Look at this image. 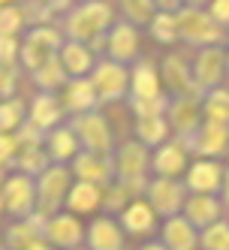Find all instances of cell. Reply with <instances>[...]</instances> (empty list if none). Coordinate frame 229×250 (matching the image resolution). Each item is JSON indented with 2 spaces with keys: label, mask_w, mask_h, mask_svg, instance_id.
<instances>
[{
  "label": "cell",
  "mask_w": 229,
  "mask_h": 250,
  "mask_svg": "<svg viewBox=\"0 0 229 250\" xmlns=\"http://www.w3.org/2000/svg\"><path fill=\"white\" fill-rule=\"evenodd\" d=\"M112 24H115V6L103 3V0H87V3H76L63 15L61 30H63V40L82 42L97 55V48H103Z\"/></svg>",
  "instance_id": "6da1fadb"
},
{
  "label": "cell",
  "mask_w": 229,
  "mask_h": 250,
  "mask_svg": "<svg viewBox=\"0 0 229 250\" xmlns=\"http://www.w3.org/2000/svg\"><path fill=\"white\" fill-rule=\"evenodd\" d=\"M175 21H178V40L190 48H223L229 42V33H223L205 6L196 3H181V9L175 12Z\"/></svg>",
  "instance_id": "7a4b0ae2"
},
{
  "label": "cell",
  "mask_w": 229,
  "mask_h": 250,
  "mask_svg": "<svg viewBox=\"0 0 229 250\" xmlns=\"http://www.w3.org/2000/svg\"><path fill=\"white\" fill-rule=\"evenodd\" d=\"M112 160H115V181L130 193V199H139L148 187V166H151L148 148H142L136 139H130L115 148Z\"/></svg>",
  "instance_id": "3957f363"
},
{
  "label": "cell",
  "mask_w": 229,
  "mask_h": 250,
  "mask_svg": "<svg viewBox=\"0 0 229 250\" xmlns=\"http://www.w3.org/2000/svg\"><path fill=\"white\" fill-rule=\"evenodd\" d=\"M37 181V214L40 217H55V214H61L63 208V199L69 187H73V172H69V166H55L51 163L42 175L33 178Z\"/></svg>",
  "instance_id": "277c9868"
},
{
  "label": "cell",
  "mask_w": 229,
  "mask_h": 250,
  "mask_svg": "<svg viewBox=\"0 0 229 250\" xmlns=\"http://www.w3.org/2000/svg\"><path fill=\"white\" fill-rule=\"evenodd\" d=\"M87 82H91L100 105L118 103L130 94V66H121L109 58H100L91 69V76H87Z\"/></svg>",
  "instance_id": "5b68a950"
},
{
  "label": "cell",
  "mask_w": 229,
  "mask_h": 250,
  "mask_svg": "<svg viewBox=\"0 0 229 250\" xmlns=\"http://www.w3.org/2000/svg\"><path fill=\"white\" fill-rule=\"evenodd\" d=\"M69 130H73V136H76L82 151L103 154V157H112L115 154V136H112L109 121L103 118V112L76 115L73 121H69Z\"/></svg>",
  "instance_id": "8992f818"
},
{
  "label": "cell",
  "mask_w": 229,
  "mask_h": 250,
  "mask_svg": "<svg viewBox=\"0 0 229 250\" xmlns=\"http://www.w3.org/2000/svg\"><path fill=\"white\" fill-rule=\"evenodd\" d=\"M229 76V58L223 48H199L193 55V63H190V79H193V87L205 97L208 91H217L223 87Z\"/></svg>",
  "instance_id": "52a82bcc"
},
{
  "label": "cell",
  "mask_w": 229,
  "mask_h": 250,
  "mask_svg": "<svg viewBox=\"0 0 229 250\" xmlns=\"http://www.w3.org/2000/svg\"><path fill=\"white\" fill-rule=\"evenodd\" d=\"M3 211L15 220H27L30 214H37V181L27 175H9L3 184Z\"/></svg>",
  "instance_id": "ba28073f"
},
{
  "label": "cell",
  "mask_w": 229,
  "mask_h": 250,
  "mask_svg": "<svg viewBox=\"0 0 229 250\" xmlns=\"http://www.w3.org/2000/svg\"><path fill=\"white\" fill-rule=\"evenodd\" d=\"M145 196H148V205L157 217H175L181 214L184 208V199H187V190L178 178H148V187H145Z\"/></svg>",
  "instance_id": "9c48e42d"
},
{
  "label": "cell",
  "mask_w": 229,
  "mask_h": 250,
  "mask_svg": "<svg viewBox=\"0 0 229 250\" xmlns=\"http://www.w3.org/2000/svg\"><path fill=\"white\" fill-rule=\"evenodd\" d=\"M187 154H196L199 160H217L229 151V130L220 124L202 121L196 133H190L187 139H178Z\"/></svg>",
  "instance_id": "30bf717a"
},
{
  "label": "cell",
  "mask_w": 229,
  "mask_h": 250,
  "mask_svg": "<svg viewBox=\"0 0 229 250\" xmlns=\"http://www.w3.org/2000/svg\"><path fill=\"white\" fill-rule=\"evenodd\" d=\"M69 172H73L76 181L94 184L100 190H105L109 184H115V160L103 157V154H91V151H79L69 163Z\"/></svg>",
  "instance_id": "8fae6325"
},
{
  "label": "cell",
  "mask_w": 229,
  "mask_h": 250,
  "mask_svg": "<svg viewBox=\"0 0 229 250\" xmlns=\"http://www.w3.org/2000/svg\"><path fill=\"white\" fill-rule=\"evenodd\" d=\"M42 238L51 250H79L82 241H84V226L79 217H73V214H55V217L45 220V229H42Z\"/></svg>",
  "instance_id": "7c38bea8"
},
{
  "label": "cell",
  "mask_w": 229,
  "mask_h": 250,
  "mask_svg": "<svg viewBox=\"0 0 229 250\" xmlns=\"http://www.w3.org/2000/svg\"><path fill=\"white\" fill-rule=\"evenodd\" d=\"M105 58L121 63V66H127V63H136L139 61V30L127 21H115L109 27V33H105Z\"/></svg>",
  "instance_id": "4fadbf2b"
},
{
  "label": "cell",
  "mask_w": 229,
  "mask_h": 250,
  "mask_svg": "<svg viewBox=\"0 0 229 250\" xmlns=\"http://www.w3.org/2000/svg\"><path fill=\"white\" fill-rule=\"evenodd\" d=\"M166 124H169V130H175V139H187L190 133H196L202 124V100L169 97Z\"/></svg>",
  "instance_id": "5bb4252c"
},
{
  "label": "cell",
  "mask_w": 229,
  "mask_h": 250,
  "mask_svg": "<svg viewBox=\"0 0 229 250\" xmlns=\"http://www.w3.org/2000/svg\"><path fill=\"white\" fill-rule=\"evenodd\" d=\"M160 73V82H166V91L169 97H193V100H202V94L193 87V79H190V63L184 55H178V51H172V55H166L163 66L157 69Z\"/></svg>",
  "instance_id": "9a60e30c"
},
{
  "label": "cell",
  "mask_w": 229,
  "mask_h": 250,
  "mask_svg": "<svg viewBox=\"0 0 229 250\" xmlns=\"http://www.w3.org/2000/svg\"><path fill=\"white\" fill-rule=\"evenodd\" d=\"M184 190L196 196H217L223 184V166L217 160H196L184 172Z\"/></svg>",
  "instance_id": "2e32d148"
},
{
  "label": "cell",
  "mask_w": 229,
  "mask_h": 250,
  "mask_svg": "<svg viewBox=\"0 0 229 250\" xmlns=\"http://www.w3.org/2000/svg\"><path fill=\"white\" fill-rule=\"evenodd\" d=\"M181 217L196 229H208V226H214L220 217H223V205L217 196H196V193H187V199H184V208H181Z\"/></svg>",
  "instance_id": "e0dca14e"
},
{
  "label": "cell",
  "mask_w": 229,
  "mask_h": 250,
  "mask_svg": "<svg viewBox=\"0 0 229 250\" xmlns=\"http://www.w3.org/2000/svg\"><path fill=\"white\" fill-rule=\"evenodd\" d=\"M154 178H178L187 172V151L178 139L166 142V145H160L154 154H151V166Z\"/></svg>",
  "instance_id": "ac0fdd59"
},
{
  "label": "cell",
  "mask_w": 229,
  "mask_h": 250,
  "mask_svg": "<svg viewBox=\"0 0 229 250\" xmlns=\"http://www.w3.org/2000/svg\"><path fill=\"white\" fill-rule=\"evenodd\" d=\"M84 250H124V229L118 226L115 217H97L84 229Z\"/></svg>",
  "instance_id": "d6986e66"
},
{
  "label": "cell",
  "mask_w": 229,
  "mask_h": 250,
  "mask_svg": "<svg viewBox=\"0 0 229 250\" xmlns=\"http://www.w3.org/2000/svg\"><path fill=\"white\" fill-rule=\"evenodd\" d=\"M42 151H45V157H48V163H55V166H69V163H73V157H76L82 148H79L73 130H69V124H61V127H55V130L45 133Z\"/></svg>",
  "instance_id": "ffe728a7"
},
{
  "label": "cell",
  "mask_w": 229,
  "mask_h": 250,
  "mask_svg": "<svg viewBox=\"0 0 229 250\" xmlns=\"http://www.w3.org/2000/svg\"><path fill=\"white\" fill-rule=\"evenodd\" d=\"M61 118H63V109H61V97L55 94H37L30 100L27 105V124L30 127H37L40 133H48V130H55L61 127Z\"/></svg>",
  "instance_id": "44dd1931"
},
{
  "label": "cell",
  "mask_w": 229,
  "mask_h": 250,
  "mask_svg": "<svg viewBox=\"0 0 229 250\" xmlns=\"http://www.w3.org/2000/svg\"><path fill=\"white\" fill-rule=\"evenodd\" d=\"M160 73H157L154 61L148 58H139L130 69V100H151V97H160L163 87H160Z\"/></svg>",
  "instance_id": "7402d4cb"
},
{
  "label": "cell",
  "mask_w": 229,
  "mask_h": 250,
  "mask_svg": "<svg viewBox=\"0 0 229 250\" xmlns=\"http://www.w3.org/2000/svg\"><path fill=\"white\" fill-rule=\"evenodd\" d=\"M61 109L69 115H87V112H100L97 94L87 79H69L63 84V97H61Z\"/></svg>",
  "instance_id": "603a6c76"
},
{
  "label": "cell",
  "mask_w": 229,
  "mask_h": 250,
  "mask_svg": "<svg viewBox=\"0 0 229 250\" xmlns=\"http://www.w3.org/2000/svg\"><path fill=\"white\" fill-rule=\"evenodd\" d=\"M42 229H45V217H40V214H30L27 220H12L3 235V244H6V250H27L33 244L45 241Z\"/></svg>",
  "instance_id": "cb8c5ba5"
},
{
  "label": "cell",
  "mask_w": 229,
  "mask_h": 250,
  "mask_svg": "<svg viewBox=\"0 0 229 250\" xmlns=\"http://www.w3.org/2000/svg\"><path fill=\"white\" fill-rule=\"evenodd\" d=\"M160 244L166 250H196L199 247V232L193 229L181 214H175V217L163 220V229H160Z\"/></svg>",
  "instance_id": "d4e9b609"
},
{
  "label": "cell",
  "mask_w": 229,
  "mask_h": 250,
  "mask_svg": "<svg viewBox=\"0 0 229 250\" xmlns=\"http://www.w3.org/2000/svg\"><path fill=\"white\" fill-rule=\"evenodd\" d=\"M58 58H61V63H63L69 79H87L91 69H94V63H97V55L91 48L82 45V42H69V40L61 45Z\"/></svg>",
  "instance_id": "484cf974"
},
{
  "label": "cell",
  "mask_w": 229,
  "mask_h": 250,
  "mask_svg": "<svg viewBox=\"0 0 229 250\" xmlns=\"http://www.w3.org/2000/svg\"><path fill=\"white\" fill-rule=\"evenodd\" d=\"M121 229L127 235H151L157 229V214L151 211V205L145 199H133L124 211H121Z\"/></svg>",
  "instance_id": "4316f807"
},
{
  "label": "cell",
  "mask_w": 229,
  "mask_h": 250,
  "mask_svg": "<svg viewBox=\"0 0 229 250\" xmlns=\"http://www.w3.org/2000/svg\"><path fill=\"white\" fill-rule=\"evenodd\" d=\"M100 199H103V190H100V187L84 184V181H73V187H69L66 199H63V208H66V214L79 217V214L97 211V208H100Z\"/></svg>",
  "instance_id": "83f0119b"
},
{
  "label": "cell",
  "mask_w": 229,
  "mask_h": 250,
  "mask_svg": "<svg viewBox=\"0 0 229 250\" xmlns=\"http://www.w3.org/2000/svg\"><path fill=\"white\" fill-rule=\"evenodd\" d=\"M30 76H33V84L40 87V94H55V91H61V87L69 82V76H66V69H63L58 55H51L37 73H30Z\"/></svg>",
  "instance_id": "f1b7e54d"
},
{
  "label": "cell",
  "mask_w": 229,
  "mask_h": 250,
  "mask_svg": "<svg viewBox=\"0 0 229 250\" xmlns=\"http://www.w3.org/2000/svg\"><path fill=\"white\" fill-rule=\"evenodd\" d=\"M169 124L166 118H145V121H136V142L142 148H160L169 142Z\"/></svg>",
  "instance_id": "f546056e"
},
{
  "label": "cell",
  "mask_w": 229,
  "mask_h": 250,
  "mask_svg": "<svg viewBox=\"0 0 229 250\" xmlns=\"http://www.w3.org/2000/svg\"><path fill=\"white\" fill-rule=\"evenodd\" d=\"M202 121L220 124L229 130V87H217L202 97Z\"/></svg>",
  "instance_id": "4dcf8cb0"
},
{
  "label": "cell",
  "mask_w": 229,
  "mask_h": 250,
  "mask_svg": "<svg viewBox=\"0 0 229 250\" xmlns=\"http://www.w3.org/2000/svg\"><path fill=\"white\" fill-rule=\"evenodd\" d=\"M148 33L160 42V45H172L178 42V21H175V12H154V19L148 21Z\"/></svg>",
  "instance_id": "1f68e13d"
},
{
  "label": "cell",
  "mask_w": 229,
  "mask_h": 250,
  "mask_svg": "<svg viewBox=\"0 0 229 250\" xmlns=\"http://www.w3.org/2000/svg\"><path fill=\"white\" fill-rule=\"evenodd\" d=\"M154 12H157L154 0H124V3L118 6L121 21H127V24H133V27L148 24V21L154 19Z\"/></svg>",
  "instance_id": "d6a6232c"
},
{
  "label": "cell",
  "mask_w": 229,
  "mask_h": 250,
  "mask_svg": "<svg viewBox=\"0 0 229 250\" xmlns=\"http://www.w3.org/2000/svg\"><path fill=\"white\" fill-rule=\"evenodd\" d=\"M12 166L19 169V175L37 178V175H42L51 163H48V157H45V151H42V148H30V151H19V154H15Z\"/></svg>",
  "instance_id": "836d02e7"
},
{
  "label": "cell",
  "mask_w": 229,
  "mask_h": 250,
  "mask_svg": "<svg viewBox=\"0 0 229 250\" xmlns=\"http://www.w3.org/2000/svg\"><path fill=\"white\" fill-rule=\"evenodd\" d=\"M24 115H27V105L21 100L0 103V136H12L24 124Z\"/></svg>",
  "instance_id": "e575fe53"
},
{
  "label": "cell",
  "mask_w": 229,
  "mask_h": 250,
  "mask_svg": "<svg viewBox=\"0 0 229 250\" xmlns=\"http://www.w3.org/2000/svg\"><path fill=\"white\" fill-rule=\"evenodd\" d=\"M130 109H133L136 121H145V118H166V109H169V94L151 97V100H130Z\"/></svg>",
  "instance_id": "d590c367"
},
{
  "label": "cell",
  "mask_w": 229,
  "mask_h": 250,
  "mask_svg": "<svg viewBox=\"0 0 229 250\" xmlns=\"http://www.w3.org/2000/svg\"><path fill=\"white\" fill-rule=\"evenodd\" d=\"M199 247L202 250H229V223L217 220L214 226H208L199 232Z\"/></svg>",
  "instance_id": "8d00e7d4"
},
{
  "label": "cell",
  "mask_w": 229,
  "mask_h": 250,
  "mask_svg": "<svg viewBox=\"0 0 229 250\" xmlns=\"http://www.w3.org/2000/svg\"><path fill=\"white\" fill-rule=\"evenodd\" d=\"M130 202H133V199H130V193H127L124 187H121L118 181H115V184H109V187L103 190L100 208L105 211V217H112V214H121V211H124V208H127Z\"/></svg>",
  "instance_id": "74e56055"
},
{
  "label": "cell",
  "mask_w": 229,
  "mask_h": 250,
  "mask_svg": "<svg viewBox=\"0 0 229 250\" xmlns=\"http://www.w3.org/2000/svg\"><path fill=\"white\" fill-rule=\"evenodd\" d=\"M24 27V15L21 6H12V3H0V37H15L19 40V30Z\"/></svg>",
  "instance_id": "f35d334b"
},
{
  "label": "cell",
  "mask_w": 229,
  "mask_h": 250,
  "mask_svg": "<svg viewBox=\"0 0 229 250\" xmlns=\"http://www.w3.org/2000/svg\"><path fill=\"white\" fill-rule=\"evenodd\" d=\"M15 87H19V66H0V103L15 100Z\"/></svg>",
  "instance_id": "ab89813d"
},
{
  "label": "cell",
  "mask_w": 229,
  "mask_h": 250,
  "mask_svg": "<svg viewBox=\"0 0 229 250\" xmlns=\"http://www.w3.org/2000/svg\"><path fill=\"white\" fill-rule=\"evenodd\" d=\"M205 9L211 15V21H214L223 33H229V0H211Z\"/></svg>",
  "instance_id": "60d3db41"
},
{
  "label": "cell",
  "mask_w": 229,
  "mask_h": 250,
  "mask_svg": "<svg viewBox=\"0 0 229 250\" xmlns=\"http://www.w3.org/2000/svg\"><path fill=\"white\" fill-rule=\"evenodd\" d=\"M15 63H19V40L0 37V66H15Z\"/></svg>",
  "instance_id": "b9f144b4"
},
{
  "label": "cell",
  "mask_w": 229,
  "mask_h": 250,
  "mask_svg": "<svg viewBox=\"0 0 229 250\" xmlns=\"http://www.w3.org/2000/svg\"><path fill=\"white\" fill-rule=\"evenodd\" d=\"M220 205L229 208V169H223V184H220Z\"/></svg>",
  "instance_id": "7bdbcfd3"
},
{
  "label": "cell",
  "mask_w": 229,
  "mask_h": 250,
  "mask_svg": "<svg viewBox=\"0 0 229 250\" xmlns=\"http://www.w3.org/2000/svg\"><path fill=\"white\" fill-rule=\"evenodd\" d=\"M139 250H166V247H163L160 241H148V244H142Z\"/></svg>",
  "instance_id": "ee69618b"
},
{
  "label": "cell",
  "mask_w": 229,
  "mask_h": 250,
  "mask_svg": "<svg viewBox=\"0 0 229 250\" xmlns=\"http://www.w3.org/2000/svg\"><path fill=\"white\" fill-rule=\"evenodd\" d=\"M27 250H51V247H48L45 241H40V244H33V247H27Z\"/></svg>",
  "instance_id": "f6af8a7d"
},
{
  "label": "cell",
  "mask_w": 229,
  "mask_h": 250,
  "mask_svg": "<svg viewBox=\"0 0 229 250\" xmlns=\"http://www.w3.org/2000/svg\"><path fill=\"white\" fill-rule=\"evenodd\" d=\"M0 184H3V181H0ZM0 211H3V190H0Z\"/></svg>",
  "instance_id": "bcb514c9"
},
{
  "label": "cell",
  "mask_w": 229,
  "mask_h": 250,
  "mask_svg": "<svg viewBox=\"0 0 229 250\" xmlns=\"http://www.w3.org/2000/svg\"><path fill=\"white\" fill-rule=\"evenodd\" d=\"M0 250H6V244H3V238H0Z\"/></svg>",
  "instance_id": "7dc6e473"
},
{
  "label": "cell",
  "mask_w": 229,
  "mask_h": 250,
  "mask_svg": "<svg viewBox=\"0 0 229 250\" xmlns=\"http://www.w3.org/2000/svg\"><path fill=\"white\" fill-rule=\"evenodd\" d=\"M79 250H84V247H79Z\"/></svg>",
  "instance_id": "c3c4849f"
},
{
  "label": "cell",
  "mask_w": 229,
  "mask_h": 250,
  "mask_svg": "<svg viewBox=\"0 0 229 250\" xmlns=\"http://www.w3.org/2000/svg\"><path fill=\"white\" fill-rule=\"evenodd\" d=\"M226 223H229V220H226Z\"/></svg>",
  "instance_id": "681fc988"
}]
</instances>
